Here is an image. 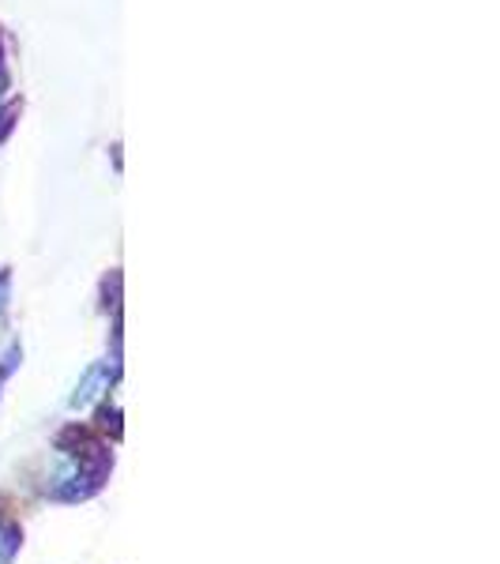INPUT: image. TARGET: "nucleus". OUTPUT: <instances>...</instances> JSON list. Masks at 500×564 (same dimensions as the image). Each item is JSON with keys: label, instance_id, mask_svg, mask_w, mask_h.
I'll use <instances>...</instances> for the list:
<instances>
[{"label": "nucleus", "instance_id": "obj_1", "mask_svg": "<svg viewBox=\"0 0 500 564\" xmlns=\"http://www.w3.org/2000/svg\"><path fill=\"white\" fill-rule=\"evenodd\" d=\"M8 550H12V545H8V539H4V534H0V564H4V557H8Z\"/></svg>", "mask_w": 500, "mask_h": 564}]
</instances>
